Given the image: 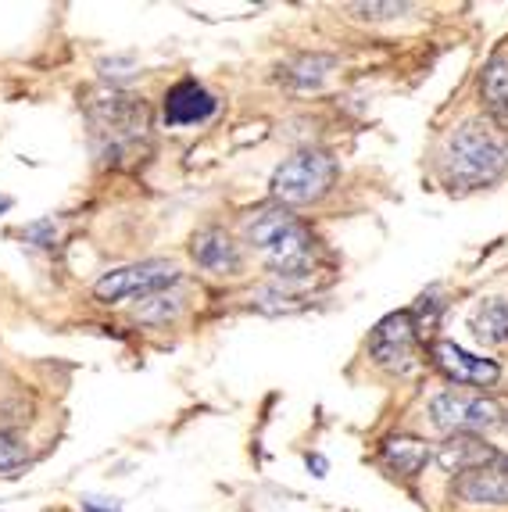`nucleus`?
<instances>
[{
  "label": "nucleus",
  "mask_w": 508,
  "mask_h": 512,
  "mask_svg": "<svg viewBox=\"0 0 508 512\" xmlns=\"http://www.w3.org/2000/svg\"><path fill=\"white\" fill-rule=\"evenodd\" d=\"M83 512H111V509H104V505H97V502H86Z\"/></svg>",
  "instance_id": "f3484780"
},
{
  "label": "nucleus",
  "mask_w": 508,
  "mask_h": 512,
  "mask_svg": "<svg viewBox=\"0 0 508 512\" xmlns=\"http://www.w3.org/2000/svg\"><path fill=\"white\" fill-rule=\"evenodd\" d=\"M498 448L487 441H480L476 434H455L437 448V462H441L448 473H469L487 466L491 459H498Z\"/></svg>",
  "instance_id": "9b49d317"
},
{
  "label": "nucleus",
  "mask_w": 508,
  "mask_h": 512,
  "mask_svg": "<svg viewBox=\"0 0 508 512\" xmlns=\"http://www.w3.org/2000/svg\"><path fill=\"white\" fill-rule=\"evenodd\" d=\"M337 180V162L322 151H301L272 172V197L280 205H312Z\"/></svg>",
  "instance_id": "7ed1b4c3"
},
{
  "label": "nucleus",
  "mask_w": 508,
  "mask_h": 512,
  "mask_svg": "<svg viewBox=\"0 0 508 512\" xmlns=\"http://www.w3.org/2000/svg\"><path fill=\"white\" fill-rule=\"evenodd\" d=\"M469 326H473L476 341L505 344L508 341V301L505 298L483 301V305L473 312V319H469Z\"/></svg>",
  "instance_id": "2eb2a0df"
},
{
  "label": "nucleus",
  "mask_w": 508,
  "mask_h": 512,
  "mask_svg": "<svg viewBox=\"0 0 508 512\" xmlns=\"http://www.w3.org/2000/svg\"><path fill=\"white\" fill-rule=\"evenodd\" d=\"M247 237L262 258L269 262V269H276L280 276H305L315 262V240L312 233L301 226L290 212L283 208H265L247 222Z\"/></svg>",
  "instance_id": "f03ea898"
},
{
  "label": "nucleus",
  "mask_w": 508,
  "mask_h": 512,
  "mask_svg": "<svg viewBox=\"0 0 508 512\" xmlns=\"http://www.w3.org/2000/svg\"><path fill=\"white\" fill-rule=\"evenodd\" d=\"M433 423L441 430H455V434H473V430H487L498 423L501 409L483 398V394H466V391H444L433 398L430 405Z\"/></svg>",
  "instance_id": "39448f33"
},
{
  "label": "nucleus",
  "mask_w": 508,
  "mask_h": 512,
  "mask_svg": "<svg viewBox=\"0 0 508 512\" xmlns=\"http://www.w3.org/2000/svg\"><path fill=\"white\" fill-rule=\"evenodd\" d=\"M383 462L390 470H398L401 477H415L430 462V448L419 437H387L383 441Z\"/></svg>",
  "instance_id": "ddd939ff"
},
{
  "label": "nucleus",
  "mask_w": 508,
  "mask_h": 512,
  "mask_svg": "<svg viewBox=\"0 0 508 512\" xmlns=\"http://www.w3.org/2000/svg\"><path fill=\"white\" fill-rule=\"evenodd\" d=\"M90 122H94L97 137H108L111 147H122L129 140L144 137L147 129V108L144 101L126 94H111V97H97L90 104Z\"/></svg>",
  "instance_id": "423d86ee"
},
{
  "label": "nucleus",
  "mask_w": 508,
  "mask_h": 512,
  "mask_svg": "<svg viewBox=\"0 0 508 512\" xmlns=\"http://www.w3.org/2000/svg\"><path fill=\"white\" fill-rule=\"evenodd\" d=\"M415 348H419V326L412 312H394L380 319L369 337V355L387 373H408L415 366Z\"/></svg>",
  "instance_id": "20e7f679"
},
{
  "label": "nucleus",
  "mask_w": 508,
  "mask_h": 512,
  "mask_svg": "<svg viewBox=\"0 0 508 512\" xmlns=\"http://www.w3.org/2000/svg\"><path fill=\"white\" fill-rule=\"evenodd\" d=\"M26 462V448L18 441H11L8 434H0V473L4 470H18Z\"/></svg>",
  "instance_id": "dca6fc26"
},
{
  "label": "nucleus",
  "mask_w": 508,
  "mask_h": 512,
  "mask_svg": "<svg viewBox=\"0 0 508 512\" xmlns=\"http://www.w3.org/2000/svg\"><path fill=\"white\" fill-rule=\"evenodd\" d=\"M11 205V201H8V197H0V208H8Z\"/></svg>",
  "instance_id": "a211bd4d"
},
{
  "label": "nucleus",
  "mask_w": 508,
  "mask_h": 512,
  "mask_svg": "<svg viewBox=\"0 0 508 512\" xmlns=\"http://www.w3.org/2000/svg\"><path fill=\"white\" fill-rule=\"evenodd\" d=\"M190 255H194V262L201 265V269H208V273L215 276H229L240 269V251L237 244L226 237L222 230H201L194 237V244H190Z\"/></svg>",
  "instance_id": "f8f14e48"
},
{
  "label": "nucleus",
  "mask_w": 508,
  "mask_h": 512,
  "mask_svg": "<svg viewBox=\"0 0 508 512\" xmlns=\"http://www.w3.org/2000/svg\"><path fill=\"white\" fill-rule=\"evenodd\" d=\"M215 108H219V101L194 79H183L165 94V122L169 126H194V122L215 115Z\"/></svg>",
  "instance_id": "9d476101"
},
{
  "label": "nucleus",
  "mask_w": 508,
  "mask_h": 512,
  "mask_svg": "<svg viewBox=\"0 0 508 512\" xmlns=\"http://www.w3.org/2000/svg\"><path fill=\"white\" fill-rule=\"evenodd\" d=\"M455 495L462 502L476 505H505L508 502V455L501 452L480 470L458 473L455 477Z\"/></svg>",
  "instance_id": "1a4fd4ad"
},
{
  "label": "nucleus",
  "mask_w": 508,
  "mask_h": 512,
  "mask_svg": "<svg viewBox=\"0 0 508 512\" xmlns=\"http://www.w3.org/2000/svg\"><path fill=\"white\" fill-rule=\"evenodd\" d=\"M433 362L441 373H448L455 384H469V387H494L498 384L501 369L491 359H480V355H469L466 348H458L451 341H433L430 348Z\"/></svg>",
  "instance_id": "6e6552de"
},
{
  "label": "nucleus",
  "mask_w": 508,
  "mask_h": 512,
  "mask_svg": "<svg viewBox=\"0 0 508 512\" xmlns=\"http://www.w3.org/2000/svg\"><path fill=\"white\" fill-rule=\"evenodd\" d=\"M444 180L451 190H476L501 180L508 169V144L483 122H462L444 144Z\"/></svg>",
  "instance_id": "f257e3e1"
},
{
  "label": "nucleus",
  "mask_w": 508,
  "mask_h": 512,
  "mask_svg": "<svg viewBox=\"0 0 508 512\" xmlns=\"http://www.w3.org/2000/svg\"><path fill=\"white\" fill-rule=\"evenodd\" d=\"M179 280L176 265L169 262H136V265H122L115 273H108L104 280H97L94 294L101 301H122V298H136V294H158L165 287Z\"/></svg>",
  "instance_id": "0eeeda50"
},
{
  "label": "nucleus",
  "mask_w": 508,
  "mask_h": 512,
  "mask_svg": "<svg viewBox=\"0 0 508 512\" xmlns=\"http://www.w3.org/2000/svg\"><path fill=\"white\" fill-rule=\"evenodd\" d=\"M480 94H483V104H487V111L494 115V122L508 126V54H498V58H491V65L483 69Z\"/></svg>",
  "instance_id": "4468645a"
}]
</instances>
